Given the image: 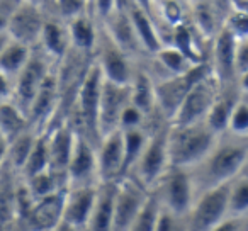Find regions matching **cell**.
Wrapping results in <instances>:
<instances>
[{"label": "cell", "instance_id": "obj_1", "mask_svg": "<svg viewBox=\"0 0 248 231\" xmlns=\"http://www.w3.org/2000/svg\"><path fill=\"white\" fill-rule=\"evenodd\" d=\"M248 163V138L224 133L219 136L207 156L190 169L196 197L213 187L231 182Z\"/></svg>", "mask_w": 248, "mask_h": 231}, {"label": "cell", "instance_id": "obj_2", "mask_svg": "<svg viewBox=\"0 0 248 231\" xmlns=\"http://www.w3.org/2000/svg\"><path fill=\"white\" fill-rule=\"evenodd\" d=\"M217 139L219 135L214 133L206 121L186 126L169 124L167 148L170 167H180L187 170L194 169L206 158Z\"/></svg>", "mask_w": 248, "mask_h": 231}, {"label": "cell", "instance_id": "obj_3", "mask_svg": "<svg viewBox=\"0 0 248 231\" xmlns=\"http://www.w3.org/2000/svg\"><path fill=\"white\" fill-rule=\"evenodd\" d=\"M104 75L100 72L99 63L95 58L87 65V70L83 73L82 80L77 89V110L82 123L83 131H80L83 136L90 139L93 145H99V129H97V118H99V102L100 92H102Z\"/></svg>", "mask_w": 248, "mask_h": 231}, {"label": "cell", "instance_id": "obj_4", "mask_svg": "<svg viewBox=\"0 0 248 231\" xmlns=\"http://www.w3.org/2000/svg\"><path fill=\"white\" fill-rule=\"evenodd\" d=\"M152 190H155L163 209L170 211L179 217H187L196 200L190 172L180 167H169Z\"/></svg>", "mask_w": 248, "mask_h": 231}, {"label": "cell", "instance_id": "obj_5", "mask_svg": "<svg viewBox=\"0 0 248 231\" xmlns=\"http://www.w3.org/2000/svg\"><path fill=\"white\" fill-rule=\"evenodd\" d=\"M209 73H213L211 66L206 62H202L194 65L189 72L182 73V75H172V77L155 80L156 110L170 123L190 87L199 78L209 75Z\"/></svg>", "mask_w": 248, "mask_h": 231}, {"label": "cell", "instance_id": "obj_6", "mask_svg": "<svg viewBox=\"0 0 248 231\" xmlns=\"http://www.w3.org/2000/svg\"><path fill=\"white\" fill-rule=\"evenodd\" d=\"M167 133H169V126L156 129L155 133L150 135L141 155L138 156L136 163L128 173L136 182L141 184L146 190H152L170 167Z\"/></svg>", "mask_w": 248, "mask_h": 231}, {"label": "cell", "instance_id": "obj_7", "mask_svg": "<svg viewBox=\"0 0 248 231\" xmlns=\"http://www.w3.org/2000/svg\"><path fill=\"white\" fill-rule=\"evenodd\" d=\"M228 190L230 182L201 192L186 217L187 231H209L228 217Z\"/></svg>", "mask_w": 248, "mask_h": 231}, {"label": "cell", "instance_id": "obj_8", "mask_svg": "<svg viewBox=\"0 0 248 231\" xmlns=\"http://www.w3.org/2000/svg\"><path fill=\"white\" fill-rule=\"evenodd\" d=\"M217 92H219V83L214 78L213 73L199 78L190 87L189 92L186 93V97H184L182 104L179 106L170 124L186 126L206 121V116L209 112L213 102L216 100Z\"/></svg>", "mask_w": 248, "mask_h": 231}, {"label": "cell", "instance_id": "obj_9", "mask_svg": "<svg viewBox=\"0 0 248 231\" xmlns=\"http://www.w3.org/2000/svg\"><path fill=\"white\" fill-rule=\"evenodd\" d=\"M146 190L131 175H124L116 180V194H114V213H112V231H129L136 214L145 204Z\"/></svg>", "mask_w": 248, "mask_h": 231}, {"label": "cell", "instance_id": "obj_10", "mask_svg": "<svg viewBox=\"0 0 248 231\" xmlns=\"http://www.w3.org/2000/svg\"><path fill=\"white\" fill-rule=\"evenodd\" d=\"M95 49H99V53L95 56V62L99 63L104 78L112 83H117V85H129L136 68L131 63L133 58L129 55H126L110 39V36L104 31V28L102 31L99 29V38H97Z\"/></svg>", "mask_w": 248, "mask_h": 231}, {"label": "cell", "instance_id": "obj_11", "mask_svg": "<svg viewBox=\"0 0 248 231\" xmlns=\"http://www.w3.org/2000/svg\"><path fill=\"white\" fill-rule=\"evenodd\" d=\"M97 146L80 131L75 135L72 156L66 169V185H90L99 184L97 179Z\"/></svg>", "mask_w": 248, "mask_h": 231}, {"label": "cell", "instance_id": "obj_12", "mask_svg": "<svg viewBox=\"0 0 248 231\" xmlns=\"http://www.w3.org/2000/svg\"><path fill=\"white\" fill-rule=\"evenodd\" d=\"M129 104V85H117L104 78L99 102L97 129L99 138L119 129V118L124 107Z\"/></svg>", "mask_w": 248, "mask_h": 231}, {"label": "cell", "instance_id": "obj_13", "mask_svg": "<svg viewBox=\"0 0 248 231\" xmlns=\"http://www.w3.org/2000/svg\"><path fill=\"white\" fill-rule=\"evenodd\" d=\"M97 179L100 182H116L124 177V143L123 129L102 136L95 148Z\"/></svg>", "mask_w": 248, "mask_h": 231}, {"label": "cell", "instance_id": "obj_14", "mask_svg": "<svg viewBox=\"0 0 248 231\" xmlns=\"http://www.w3.org/2000/svg\"><path fill=\"white\" fill-rule=\"evenodd\" d=\"M43 24H45V17L41 14V9L34 2H22L11 12L7 32L11 39L32 46L39 43Z\"/></svg>", "mask_w": 248, "mask_h": 231}, {"label": "cell", "instance_id": "obj_15", "mask_svg": "<svg viewBox=\"0 0 248 231\" xmlns=\"http://www.w3.org/2000/svg\"><path fill=\"white\" fill-rule=\"evenodd\" d=\"M97 189H99V184L68 187L65 192L62 221L68 223L70 226L77 228V230H85L90 213L93 209Z\"/></svg>", "mask_w": 248, "mask_h": 231}, {"label": "cell", "instance_id": "obj_16", "mask_svg": "<svg viewBox=\"0 0 248 231\" xmlns=\"http://www.w3.org/2000/svg\"><path fill=\"white\" fill-rule=\"evenodd\" d=\"M49 73L48 63L43 56H34L28 60L24 68L17 73V82H16V99H17V107L24 114H28L43 80Z\"/></svg>", "mask_w": 248, "mask_h": 231}, {"label": "cell", "instance_id": "obj_17", "mask_svg": "<svg viewBox=\"0 0 248 231\" xmlns=\"http://www.w3.org/2000/svg\"><path fill=\"white\" fill-rule=\"evenodd\" d=\"M102 28L107 34L110 36L114 43L123 49L126 55L133 56H140L143 55V48L140 45V39L136 36L135 29H133L131 19L128 15V11L124 7V2L121 0L119 5L114 9V12L102 21Z\"/></svg>", "mask_w": 248, "mask_h": 231}, {"label": "cell", "instance_id": "obj_18", "mask_svg": "<svg viewBox=\"0 0 248 231\" xmlns=\"http://www.w3.org/2000/svg\"><path fill=\"white\" fill-rule=\"evenodd\" d=\"M234 48H236V38L221 28L216 34L213 48V75L219 83V89L230 87L236 83V72H234Z\"/></svg>", "mask_w": 248, "mask_h": 231}, {"label": "cell", "instance_id": "obj_19", "mask_svg": "<svg viewBox=\"0 0 248 231\" xmlns=\"http://www.w3.org/2000/svg\"><path fill=\"white\" fill-rule=\"evenodd\" d=\"M123 2L126 11H128L133 29H135L136 36H138L143 51L146 55H153L156 49L162 48L163 43L158 34V29L155 26V21H153L152 14H150V9L140 4L138 0H123Z\"/></svg>", "mask_w": 248, "mask_h": 231}, {"label": "cell", "instance_id": "obj_20", "mask_svg": "<svg viewBox=\"0 0 248 231\" xmlns=\"http://www.w3.org/2000/svg\"><path fill=\"white\" fill-rule=\"evenodd\" d=\"M75 135H77L75 129L63 124L58 126L49 136H46V139H48V153H49V170L53 173H56L58 177H62L65 182H66V169H68L73 143H75Z\"/></svg>", "mask_w": 248, "mask_h": 231}, {"label": "cell", "instance_id": "obj_21", "mask_svg": "<svg viewBox=\"0 0 248 231\" xmlns=\"http://www.w3.org/2000/svg\"><path fill=\"white\" fill-rule=\"evenodd\" d=\"M241 97L238 85H230V87H223L217 92L216 100L211 106L209 112L206 116V123L214 133L217 135H224L228 129V123H230L231 112H233L234 106H236L238 99Z\"/></svg>", "mask_w": 248, "mask_h": 231}, {"label": "cell", "instance_id": "obj_22", "mask_svg": "<svg viewBox=\"0 0 248 231\" xmlns=\"http://www.w3.org/2000/svg\"><path fill=\"white\" fill-rule=\"evenodd\" d=\"M114 194H116V182L99 184L93 209L85 228L87 231H112Z\"/></svg>", "mask_w": 248, "mask_h": 231}, {"label": "cell", "instance_id": "obj_23", "mask_svg": "<svg viewBox=\"0 0 248 231\" xmlns=\"http://www.w3.org/2000/svg\"><path fill=\"white\" fill-rule=\"evenodd\" d=\"M65 192L66 189H63L36 200L31 209V221L38 230H55L62 223Z\"/></svg>", "mask_w": 248, "mask_h": 231}, {"label": "cell", "instance_id": "obj_24", "mask_svg": "<svg viewBox=\"0 0 248 231\" xmlns=\"http://www.w3.org/2000/svg\"><path fill=\"white\" fill-rule=\"evenodd\" d=\"M129 102L138 107L146 118L156 110L155 102V80L146 70L135 68L129 82Z\"/></svg>", "mask_w": 248, "mask_h": 231}, {"label": "cell", "instance_id": "obj_25", "mask_svg": "<svg viewBox=\"0 0 248 231\" xmlns=\"http://www.w3.org/2000/svg\"><path fill=\"white\" fill-rule=\"evenodd\" d=\"M60 95V83L56 75H53L51 72L46 75V78L43 80L41 87H39L38 93H36L34 100H32L31 107L28 110V116L31 121L34 123H43L53 114L58 102Z\"/></svg>", "mask_w": 248, "mask_h": 231}, {"label": "cell", "instance_id": "obj_26", "mask_svg": "<svg viewBox=\"0 0 248 231\" xmlns=\"http://www.w3.org/2000/svg\"><path fill=\"white\" fill-rule=\"evenodd\" d=\"M66 26H68L70 45H72L73 49L83 53V55L95 51L97 38H99V28L95 26L93 15L90 12L68 21Z\"/></svg>", "mask_w": 248, "mask_h": 231}, {"label": "cell", "instance_id": "obj_27", "mask_svg": "<svg viewBox=\"0 0 248 231\" xmlns=\"http://www.w3.org/2000/svg\"><path fill=\"white\" fill-rule=\"evenodd\" d=\"M39 45H41L45 55L56 60L65 58L66 53L72 49L68 26H63L58 21H45L41 38H39Z\"/></svg>", "mask_w": 248, "mask_h": 231}, {"label": "cell", "instance_id": "obj_28", "mask_svg": "<svg viewBox=\"0 0 248 231\" xmlns=\"http://www.w3.org/2000/svg\"><path fill=\"white\" fill-rule=\"evenodd\" d=\"M152 56L156 65L162 66V70L165 72L163 78H165V77H172V75H182V73L189 72L194 66V63L190 62L182 51H179L175 46L163 45L162 48L156 49Z\"/></svg>", "mask_w": 248, "mask_h": 231}, {"label": "cell", "instance_id": "obj_29", "mask_svg": "<svg viewBox=\"0 0 248 231\" xmlns=\"http://www.w3.org/2000/svg\"><path fill=\"white\" fill-rule=\"evenodd\" d=\"M29 58H31V46L16 41V39H11L5 45V48L2 49V53H0V70L7 77H17V73L24 68Z\"/></svg>", "mask_w": 248, "mask_h": 231}, {"label": "cell", "instance_id": "obj_30", "mask_svg": "<svg viewBox=\"0 0 248 231\" xmlns=\"http://www.w3.org/2000/svg\"><path fill=\"white\" fill-rule=\"evenodd\" d=\"M26 124H28V118L17 107V104H0V133L5 136L9 143L26 131Z\"/></svg>", "mask_w": 248, "mask_h": 231}, {"label": "cell", "instance_id": "obj_31", "mask_svg": "<svg viewBox=\"0 0 248 231\" xmlns=\"http://www.w3.org/2000/svg\"><path fill=\"white\" fill-rule=\"evenodd\" d=\"M152 133L146 131V128H133L123 129V143H124V175H128L129 170L136 163L138 156L141 155L146 141Z\"/></svg>", "mask_w": 248, "mask_h": 231}, {"label": "cell", "instance_id": "obj_32", "mask_svg": "<svg viewBox=\"0 0 248 231\" xmlns=\"http://www.w3.org/2000/svg\"><path fill=\"white\" fill-rule=\"evenodd\" d=\"M228 216L245 219L248 216V175L240 173L230 182L228 190Z\"/></svg>", "mask_w": 248, "mask_h": 231}, {"label": "cell", "instance_id": "obj_33", "mask_svg": "<svg viewBox=\"0 0 248 231\" xmlns=\"http://www.w3.org/2000/svg\"><path fill=\"white\" fill-rule=\"evenodd\" d=\"M172 38H173V45L179 51H182L194 65L197 63H202V53L199 49V45L194 39V32L192 29L189 28L187 24L180 22V24L173 26L172 28Z\"/></svg>", "mask_w": 248, "mask_h": 231}, {"label": "cell", "instance_id": "obj_34", "mask_svg": "<svg viewBox=\"0 0 248 231\" xmlns=\"http://www.w3.org/2000/svg\"><path fill=\"white\" fill-rule=\"evenodd\" d=\"M160 209H162V204H160L155 190H150L145 204L141 206L140 213L136 214L129 231H155Z\"/></svg>", "mask_w": 248, "mask_h": 231}, {"label": "cell", "instance_id": "obj_35", "mask_svg": "<svg viewBox=\"0 0 248 231\" xmlns=\"http://www.w3.org/2000/svg\"><path fill=\"white\" fill-rule=\"evenodd\" d=\"M49 169V153H48V139L46 136H39L36 138L32 150L29 153L28 160H26L24 167H22V172L28 179L38 175V173L45 172Z\"/></svg>", "mask_w": 248, "mask_h": 231}, {"label": "cell", "instance_id": "obj_36", "mask_svg": "<svg viewBox=\"0 0 248 231\" xmlns=\"http://www.w3.org/2000/svg\"><path fill=\"white\" fill-rule=\"evenodd\" d=\"M226 133L248 138V97L241 95L238 99L236 106H234L233 112H231Z\"/></svg>", "mask_w": 248, "mask_h": 231}, {"label": "cell", "instance_id": "obj_37", "mask_svg": "<svg viewBox=\"0 0 248 231\" xmlns=\"http://www.w3.org/2000/svg\"><path fill=\"white\" fill-rule=\"evenodd\" d=\"M36 138L29 133H21L16 139H12L9 143V153H11V162L14 163L16 169H21L24 167L26 160H28L29 153L32 150V145H34Z\"/></svg>", "mask_w": 248, "mask_h": 231}, {"label": "cell", "instance_id": "obj_38", "mask_svg": "<svg viewBox=\"0 0 248 231\" xmlns=\"http://www.w3.org/2000/svg\"><path fill=\"white\" fill-rule=\"evenodd\" d=\"M224 28L236 39L248 38V9H234L226 17Z\"/></svg>", "mask_w": 248, "mask_h": 231}, {"label": "cell", "instance_id": "obj_39", "mask_svg": "<svg viewBox=\"0 0 248 231\" xmlns=\"http://www.w3.org/2000/svg\"><path fill=\"white\" fill-rule=\"evenodd\" d=\"M56 7H58L60 15L68 22L89 12L90 0H56Z\"/></svg>", "mask_w": 248, "mask_h": 231}, {"label": "cell", "instance_id": "obj_40", "mask_svg": "<svg viewBox=\"0 0 248 231\" xmlns=\"http://www.w3.org/2000/svg\"><path fill=\"white\" fill-rule=\"evenodd\" d=\"M146 121V116L135 107L131 102L124 107L119 118V129H133V128H143Z\"/></svg>", "mask_w": 248, "mask_h": 231}, {"label": "cell", "instance_id": "obj_41", "mask_svg": "<svg viewBox=\"0 0 248 231\" xmlns=\"http://www.w3.org/2000/svg\"><path fill=\"white\" fill-rule=\"evenodd\" d=\"M186 217H179L167 209H160L158 219H156L155 231H182V223Z\"/></svg>", "mask_w": 248, "mask_h": 231}, {"label": "cell", "instance_id": "obj_42", "mask_svg": "<svg viewBox=\"0 0 248 231\" xmlns=\"http://www.w3.org/2000/svg\"><path fill=\"white\" fill-rule=\"evenodd\" d=\"M234 72H236V78L241 73L248 72V38L236 39V48H234Z\"/></svg>", "mask_w": 248, "mask_h": 231}, {"label": "cell", "instance_id": "obj_43", "mask_svg": "<svg viewBox=\"0 0 248 231\" xmlns=\"http://www.w3.org/2000/svg\"><path fill=\"white\" fill-rule=\"evenodd\" d=\"M90 2H92V9H93L92 15L102 22L112 14L114 9L119 5L121 0H90Z\"/></svg>", "mask_w": 248, "mask_h": 231}, {"label": "cell", "instance_id": "obj_44", "mask_svg": "<svg viewBox=\"0 0 248 231\" xmlns=\"http://www.w3.org/2000/svg\"><path fill=\"white\" fill-rule=\"evenodd\" d=\"M14 204V194L11 192L9 184H0V219H5L12 213Z\"/></svg>", "mask_w": 248, "mask_h": 231}, {"label": "cell", "instance_id": "obj_45", "mask_svg": "<svg viewBox=\"0 0 248 231\" xmlns=\"http://www.w3.org/2000/svg\"><path fill=\"white\" fill-rule=\"evenodd\" d=\"M243 224H245V219L228 216L209 231H243Z\"/></svg>", "mask_w": 248, "mask_h": 231}, {"label": "cell", "instance_id": "obj_46", "mask_svg": "<svg viewBox=\"0 0 248 231\" xmlns=\"http://www.w3.org/2000/svg\"><path fill=\"white\" fill-rule=\"evenodd\" d=\"M11 95V83L2 70H0V99H7Z\"/></svg>", "mask_w": 248, "mask_h": 231}, {"label": "cell", "instance_id": "obj_47", "mask_svg": "<svg viewBox=\"0 0 248 231\" xmlns=\"http://www.w3.org/2000/svg\"><path fill=\"white\" fill-rule=\"evenodd\" d=\"M236 85H238V90L243 97H248V72L241 73L240 77L236 78Z\"/></svg>", "mask_w": 248, "mask_h": 231}, {"label": "cell", "instance_id": "obj_48", "mask_svg": "<svg viewBox=\"0 0 248 231\" xmlns=\"http://www.w3.org/2000/svg\"><path fill=\"white\" fill-rule=\"evenodd\" d=\"M9 152V141L5 139V136L0 133V162L4 160V156L7 155Z\"/></svg>", "mask_w": 248, "mask_h": 231}, {"label": "cell", "instance_id": "obj_49", "mask_svg": "<svg viewBox=\"0 0 248 231\" xmlns=\"http://www.w3.org/2000/svg\"><path fill=\"white\" fill-rule=\"evenodd\" d=\"M9 17H11V14H5L4 11H0V32H7Z\"/></svg>", "mask_w": 248, "mask_h": 231}, {"label": "cell", "instance_id": "obj_50", "mask_svg": "<svg viewBox=\"0 0 248 231\" xmlns=\"http://www.w3.org/2000/svg\"><path fill=\"white\" fill-rule=\"evenodd\" d=\"M11 41V36H9V32H0V53H2V49L5 48V45Z\"/></svg>", "mask_w": 248, "mask_h": 231}, {"label": "cell", "instance_id": "obj_51", "mask_svg": "<svg viewBox=\"0 0 248 231\" xmlns=\"http://www.w3.org/2000/svg\"><path fill=\"white\" fill-rule=\"evenodd\" d=\"M243 231H248V216L245 217V224H243Z\"/></svg>", "mask_w": 248, "mask_h": 231}, {"label": "cell", "instance_id": "obj_52", "mask_svg": "<svg viewBox=\"0 0 248 231\" xmlns=\"http://www.w3.org/2000/svg\"><path fill=\"white\" fill-rule=\"evenodd\" d=\"M241 173H245V175H248V163H247V165H245V169H243V172H241Z\"/></svg>", "mask_w": 248, "mask_h": 231}]
</instances>
